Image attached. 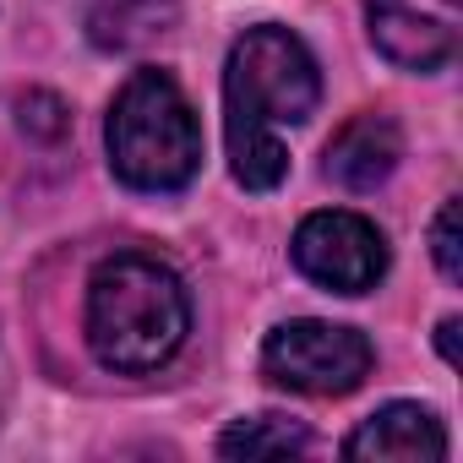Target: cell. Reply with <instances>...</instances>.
I'll return each instance as SVG.
<instances>
[{
  "label": "cell",
  "instance_id": "cell-1",
  "mask_svg": "<svg viewBox=\"0 0 463 463\" xmlns=\"http://www.w3.org/2000/svg\"><path fill=\"white\" fill-rule=\"evenodd\" d=\"M322 99V71L289 28H246L223 61V142L229 175L246 191H279L289 175L284 126H306Z\"/></svg>",
  "mask_w": 463,
  "mask_h": 463
},
{
  "label": "cell",
  "instance_id": "cell-2",
  "mask_svg": "<svg viewBox=\"0 0 463 463\" xmlns=\"http://www.w3.org/2000/svg\"><path fill=\"white\" fill-rule=\"evenodd\" d=\"M191 333V300L169 262L120 251L88 279V349L104 371L142 376L180 354Z\"/></svg>",
  "mask_w": 463,
  "mask_h": 463
},
{
  "label": "cell",
  "instance_id": "cell-3",
  "mask_svg": "<svg viewBox=\"0 0 463 463\" xmlns=\"http://www.w3.org/2000/svg\"><path fill=\"white\" fill-rule=\"evenodd\" d=\"M104 147H109L115 180L131 191H147V196L185 191L202 169L196 109L180 93V82L158 66L131 71L126 88L115 93L109 120H104Z\"/></svg>",
  "mask_w": 463,
  "mask_h": 463
},
{
  "label": "cell",
  "instance_id": "cell-4",
  "mask_svg": "<svg viewBox=\"0 0 463 463\" xmlns=\"http://www.w3.org/2000/svg\"><path fill=\"white\" fill-rule=\"evenodd\" d=\"M376 365V349L360 327L344 322H284L268 333L262 344V376L284 392H306V398H344L354 392Z\"/></svg>",
  "mask_w": 463,
  "mask_h": 463
},
{
  "label": "cell",
  "instance_id": "cell-5",
  "mask_svg": "<svg viewBox=\"0 0 463 463\" xmlns=\"http://www.w3.org/2000/svg\"><path fill=\"white\" fill-rule=\"evenodd\" d=\"M289 257H295V268H300L317 289H327V295H365V289H376V284L387 279V262H392L387 235H382L371 218L349 213V207H322V213H311V218L295 229Z\"/></svg>",
  "mask_w": 463,
  "mask_h": 463
},
{
  "label": "cell",
  "instance_id": "cell-6",
  "mask_svg": "<svg viewBox=\"0 0 463 463\" xmlns=\"http://www.w3.org/2000/svg\"><path fill=\"white\" fill-rule=\"evenodd\" d=\"M365 33L387 66L414 71V77H430V71L452 66V55H458V33L447 23L414 12L409 0H365Z\"/></svg>",
  "mask_w": 463,
  "mask_h": 463
},
{
  "label": "cell",
  "instance_id": "cell-7",
  "mask_svg": "<svg viewBox=\"0 0 463 463\" xmlns=\"http://www.w3.org/2000/svg\"><path fill=\"white\" fill-rule=\"evenodd\" d=\"M344 458H382V463H441L447 458V430L425 403H382L354 425L344 441Z\"/></svg>",
  "mask_w": 463,
  "mask_h": 463
},
{
  "label": "cell",
  "instance_id": "cell-8",
  "mask_svg": "<svg viewBox=\"0 0 463 463\" xmlns=\"http://www.w3.org/2000/svg\"><path fill=\"white\" fill-rule=\"evenodd\" d=\"M398 158H403V131H398V120L382 115V109H365V115H354V120L327 142V164H322V169H327V180L344 185V191H376V185L392 180Z\"/></svg>",
  "mask_w": 463,
  "mask_h": 463
},
{
  "label": "cell",
  "instance_id": "cell-9",
  "mask_svg": "<svg viewBox=\"0 0 463 463\" xmlns=\"http://www.w3.org/2000/svg\"><path fill=\"white\" fill-rule=\"evenodd\" d=\"M306 447H311V430L300 420H284V414L235 420V425L218 436V452L223 458H289V452H306Z\"/></svg>",
  "mask_w": 463,
  "mask_h": 463
},
{
  "label": "cell",
  "instance_id": "cell-10",
  "mask_svg": "<svg viewBox=\"0 0 463 463\" xmlns=\"http://www.w3.org/2000/svg\"><path fill=\"white\" fill-rule=\"evenodd\" d=\"M458 196H447L441 207H436V218H430V257H436V268H441V279L447 284H463V235H458Z\"/></svg>",
  "mask_w": 463,
  "mask_h": 463
},
{
  "label": "cell",
  "instance_id": "cell-11",
  "mask_svg": "<svg viewBox=\"0 0 463 463\" xmlns=\"http://www.w3.org/2000/svg\"><path fill=\"white\" fill-rule=\"evenodd\" d=\"M17 109H23V131H33V137H61L66 131V104L55 93H28Z\"/></svg>",
  "mask_w": 463,
  "mask_h": 463
},
{
  "label": "cell",
  "instance_id": "cell-12",
  "mask_svg": "<svg viewBox=\"0 0 463 463\" xmlns=\"http://www.w3.org/2000/svg\"><path fill=\"white\" fill-rule=\"evenodd\" d=\"M458 317H441V327H436V349H441V360L447 365H463V354H458Z\"/></svg>",
  "mask_w": 463,
  "mask_h": 463
}]
</instances>
